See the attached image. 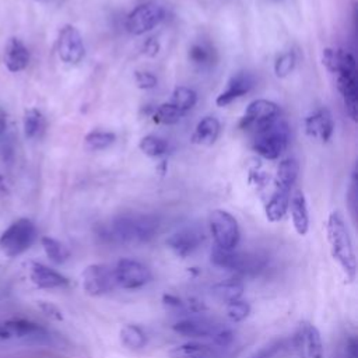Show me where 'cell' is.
I'll return each instance as SVG.
<instances>
[{"mask_svg":"<svg viewBox=\"0 0 358 358\" xmlns=\"http://www.w3.org/2000/svg\"><path fill=\"white\" fill-rule=\"evenodd\" d=\"M295 63H296V57H295V53L288 50V52H284L282 55H280L277 59H275V63H274V73L278 78H284L287 77L295 67Z\"/></svg>","mask_w":358,"mask_h":358,"instance_id":"d590c367","label":"cell"},{"mask_svg":"<svg viewBox=\"0 0 358 358\" xmlns=\"http://www.w3.org/2000/svg\"><path fill=\"white\" fill-rule=\"evenodd\" d=\"M278 115L280 108L275 102L268 99H255L248 105L243 116L241 117L239 126L242 129H253L256 131L277 119Z\"/></svg>","mask_w":358,"mask_h":358,"instance_id":"4fadbf2b","label":"cell"},{"mask_svg":"<svg viewBox=\"0 0 358 358\" xmlns=\"http://www.w3.org/2000/svg\"><path fill=\"white\" fill-rule=\"evenodd\" d=\"M336 76V85L341 94L345 112L357 122L358 120V90H357V64L354 56L348 50H341L340 66Z\"/></svg>","mask_w":358,"mask_h":358,"instance_id":"277c9868","label":"cell"},{"mask_svg":"<svg viewBox=\"0 0 358 358\" xmlns=\"http://www.w3.org/2000/svg\"><path fill=\"white\" fill-rule=\"evenodd\" d=\"M299 358H323L322 337L316 326L309 322H301L291 340Z\"/></svg>","mask_w":358,"mask_h":358,"instance_id":"8fae6325","label":"cell"},{"mask_svg":"<svg viewBox=\"0 0 358 358\" xmlns=\"http://www.w3.org/2000/svg\"><path fill=\"white\" fill-rule=\"evenodd\" d=\"M197 102V94L194 90L185 87V85H179L173 90L172 96L169 103H172L179 112H182L183 115L190 110Z\"/></svg>","mask_w":358,"mask_h":358,"instance_id":"4316f807","label":"cell"},{"mask_svg":"<svg viewBox=\"0 0 358 358\" xmlns=\"http://www.w3.org/2000/svg\"><path fill=\"white\" fill-rule=\"evenodd\" d=\"M221 323H217L210 319H199V317H190L176 322L172 329L180 336L185 337H213Z\"/></svg>","mask_w":358,"mask_h":358,"instance_id":"ac0fdd59","label":"cell"},{"mask_svg":"<svg viewBox=\"0 0 358 358\" xmlns=\"http://www.w3.org/2000/svg\"><path fill=\"white\" fill-rule=\"evenodd\" d=\"M112 270L116 287L124 289L141 288L151 280V271L148 267L134 259H120Z\"/></svg>","mask_w":358,"mask_h":358,"instance_id":"ba28073f","label":"cell"},{"mask_svg":"<svg viewBox=\"0 0 358 358\" xmlns=\"http://www.w3.org/2000/svg\"><path fill=\"white\" fill-rule=\"evenodd\" d=\"M41 308H42V310H43L48 316H50L52 319L62 320V312H60L55 305H52V303H49V302H42V303H41Z\"/></svg>","mask_w":358,"mask_h":358,"instance_id":"ab89813d","label":"cell"},{"mask_svg":"<svg viewBox=\"0 0 358 358\" xmlns=\"http://www.w3.org/2000/svg\"><path fill=\"white\" fill-rule=\"evenodd\" d=\"M6 126H7V116H6L4 109H3V108H0V134H3V133H4Z\"/></svg>","mask_w":358,"mask_h":358,"instance_id":"b9f144b4","label":"cell"},{"mask_svg":"<svg viewBox=\"0 0 358 358\" xmlns=\"http://www.w3.org/2000/svg\"><path fill=\"white\" fill-rule=\"evenodd\" d=\"M253 85H255V80L250 73H248V71L235 73L229 78L227 88L222 92H220V95L215 98L217 106L224 108V106L229 105L235 99L246 95L253 88Z\"/></svg>","mask_w":358,"mask_h":358,"instance_id":"e0dca14e","label":"cell"},{"mask_svg":"<svg viewBox=\"0 0 358 358\" xmlns=\"http://www.w3.org/2000/svg\"><path fill=\"white\" fill-rule=\"evenodd\" d=\"M289 127L280 117L256 130L252 147L266 159H277L288 145Z\"/></svg>","mask_w":358,"mask_h":358,"instance_id":"3957f363","label":"cell"},{"mask_svg":"<svg viewBox=\"0 0 358 358\" xmlns=\"http://www.w3.org/2000/svg\"><path fill=\"white\" fill-rule=\"evenodd\" d=\"M203 241H204L203 229L197 225H187L171 234L166 239V245L175 255L180 257H186L192 255L203 243Z\"/></svg>","mask_w":358,"mask_h":358,"instance_id":"9a60e30c","label":"cell"},{"mask_svg":"<svg viewBox=\"0 0 358 358\" xmlns=\"http://www.w3.org/2000/svg\"><path fill=\"white\" fill-rule=\"evenodd\" d=\"M334 130V120L327 108H319L305 117V131L309 137L329 141Z\"/></svg>","mask_w":358,"mask_h":358,"instance_id":"2e32d148","label":"cell"},{"mask_svg":"<svg viewBox=\"0 0 358 358\" xmlns=\"http://www.w3.org/2000/svg\"><path fill=\"white\" fill-rule=\"evenodd\" d=\"M288 347L289 341L287 338H277L256 350L249 358H278L287 351Z\"/></svg>","mask_w":358,"mask_h":358,"instance_id":"836d02e7","label":"cell"},{"mask_svg":"<svg viewBox=\"0 0 358 358\" xmlns=\"http://www.w3.org/2000/svg\"><path fill=\"white\" fill-rule=\"evenodd\" d=\"M0 190H3V192L7 190V189H6V185H4V179H3L1 175H0Z\"/></svg>","mask_w":358,"mask_h":358,"instance_id":"7bdbcfd3","label":"cell"},{"mask_svg":"<svg viewBox=\"0 0 358 358\" xmlns=\"http://www.w3.org/2000/svg\"><path fill=\"white\" fill-rule=\"evenodd\" d=\"M134 80L140 90H151V88L157 87V83H158L157 77L152 73L141 71V70L134 71Z\"/></svg>","mask_w":358,"mask_h":358,"instance_id":"74e56055","label":"cell"},{"mask_svg":"<svg viewBox=\"0 0 358 358\" xmlns=\"http://www.w3.org/2000/svg\"><path fill=\"white\" fill-rule=\"evenodd\" d=\"M213 295L225 303H229L232 301L241 299V295L243 294V285L238 281H222L211 288Z\"/></svg>","mask_w":358,"mask_h":358,"instance_id":"83f0119b","label":"cell"},{"mask_svg":"<svg viewBox=\"0 0 358 358\" xmlns=\"http://www.w3.org/2000/svg\"><path fill=\"white\" fill-rule=\"evenodd\" d=\"M56 50L59 59L66 64H78L85 56V46L80 31L71 25L66 24L59 31Z\"/></svg>","mask_w":358,"mask_h":358,"instance_id":"30bf717a","label":"cell"},{"mask_svg":"<svg viewBox=\"0 0 358 358\" xmlns=\"http://www.w3.org/2000/svg\"><path fill=\"white\" fill-rule=\"evenodd\" d=\"M326 234L333 259L341 267L345 278L352 281L357 273V259L347 222L340 211L334 210L329 214Z\"/></svg>","mask_w":358,"mask_h":358,"instance_id":"6da1fadb","label":"cell"},{"mask_svg":"<svg viewBox=\"0 0 358 358\" xmlns=\"http://www.w3.org/2000/svg\"><path fill=\"white\" fill-rule=\"evenodd\" d=\"M299 172V165L296 159L294 158H284L275 171V178H274V189L281 190V192H288L291 193V189L298 178Z\"/></svg>","mask_w":358,"mask_h":358,"instance_id":"603a6c76","label":"cell"},{"mask_svg":"<svg viewBox=\"0 0 358 358\" xmlns=\"http://www.w3.org/2000/svg\"><path fill=\"white\" fill-rule=\"evenodd\" d=\"M221 131L220 120L214 116H204L194 127L190 141L196 145H213Z\"/></svg>","mask_w":358,"mask_h":358,"instance_id":"7402d4cb","label":"cell"},{"mask_svg":"<svg viewBox=\"0 0 358 358\" xmlns=\"http://www.w3.org/2000/svg\"><path fill=\"white\" fill-rule=\"evenodd\" d=\"M289 196L291 193L288 192H281L274 189L270 200L266 204V217L271 222H277L284 218L287 210H288V203H289Z\"/></svg>","mask_w":358,"mask_h":358,"instance_id":"d4e9b609","label":"cell"},{"mask_svg":"<svg viewBox=\"0 0 358 358\" xmlns=\"http://www.w3.org/2000/svg\"><path fill=\"white\" fill-rule=\"evenodd\" d=\"M138 148L147 157L157 158V157L164 155L168 151V144H166V141L162 137H158L155 134H148V136H144L140 140Z\"/></svg>","mask_w":358,"mask_h":358,"instance_id":"d6a6232c","label":"cell"},{"mask_svg":"<svg viewBox=\"0 0 358 358\" xmlns=\"http://www.w3.org/2000/svg\"><path fill=\"white\" fill-rule=\"evenodd\" d=\"M189 59L199 67H210L215 60V52L207 42H194L189 49Z\"/></svg>","mask_w":358,"mask_h":358,"instance_id":"484cf974","label":"cell"},{"mask_svg":"<svg viewBox=\"0 0 358 358\" xmlns=\"http://www.w3.org/2000/svg\"><path fill=\"white\" fill-rule=\"evenodd\" d=\"M41 242H42V246L45 249L46 256L53 263L62 264V263H64L69 259L70 252H69V249L60 241H57L55 238H50V236H43L41 239Z\"/></svg>","mask_w":358,"mask_h":358,"instance_id":"1f68e13d","label":"cell"},{"mask_svg":"<svg viewBox=\"0 0 358 358\" xmlns=\"http://www.w3.org/2000/svg\"><path fill=\"white\" fill-rule=\"evenodd\" d=\"M45 120L41 110L36 108H29L24 113V134L27 138H35L43 130Z\"/></svg>","mask_w":358,"mask_h":358,"instance_id":"4dcf8cb0","label":"cell"},{"mask_svg":"<svg viewBox=\"0 0 358 358\" xmlns=\"http://www.w3.org/2000/svg\"><path fill=\"white\" fill-rule=\"evenodd\" d=\"M208 227L217 248L232 250L239 243L241 232L238 221L225 210H213L208 215Z\"/></svg>","mask_w":358,"mask_h":358,"instance_id":"8992f818","label":"cell"},{"mask_svg":"<svg viewBox=\"0 0 358 358\" xmlns=\"http://www.w3.org/2000/svg\"><path fill=\"white\" fill-rule=\"evenodd\" d=\"M31 280L39 288H60L69 284L67 278L57 273L56 270L42 264V263H32L31 266Z\"/></svg>","mask_w":358,"mask_h":358,"instance_id":"44dd1931","label":"cell"},{"mask_svg":"<svg viewBox=\"0 0 358 358\" xmlns=\"http://www.w3.org/2000/svg\"><path fill=\"white\" fill-rule=\"evenodd\" d=\"M158 225V218L151 214H120L110 221L105 235L119 243H141L157 234Z\"/></svg>","mask_w":358,"mask_h":358,"instance_id":"7a4b0ae2","label":"cell"},{"mask_svg":"<svg viewBox=\"0 0 358 358\" xmlns=\"http://www.w3.org/2000/svg\"><path fill=\"white\" fill-rule=\"evenodd\" d=\"M116 287L113 270L106 264H90L83 271V288L88 295L101 296Z\"/></svg>","mask_w":358,"mask_h":358,"instance_id":"7c38bea8","label":"cell"},{"mask_svg":"<svg viewBox=\"0 0 358 358\" xmlns=\"http://www.w3.org/2000/svg\"><path fill=\"white\" fill-rule=\"evenodd\" d=\"M271 1H275V3H281V1H284V0H271Z\"/></svg>","mask_w":358,"mask_h":358,"instance_id":"ee69618b","label":"cell"},{"mask_svg":"<svg viewBox=\"0 0 358 358\" xmlns=\"http://www.w3.org/2000/svg\"><path fill=\"white\" fill-rule=\"evenodd\" d=\"M169 358H215L217 350L213 345L201 343H186L173 347L168 352Z\"/></svg>","mask_w":358,"mask_h":358,"instance_id":"cb8c5ba5","label":"cell"},{"mask_svg":"<svg viewBox=\"0 0 358 358\" xmlns=\"http://www.w3.org/2000/svg\"><path fill=\"white\" fill-rule=\"evenodd\" d=\"M249 312H250L249 303L242 299H236L227 303V316L232 322H242L243 319L248 317Z\"/></svg>","mask_w":358,"mask_h":358,"instance_id":"8d00e7d4","label":"cell"},{"mask_svg":"<svg viewBox=\"0 0 358 358\" xmlns=\"http://www.w3.org/2000/svg\"><path fill=\"white\" fill-rule=\"evenodd\" d=\"M158 49H159V45L158 42L155 41V38H150L145 43H144V50L148 56H155L158 53Z\"/></svg>","mask_w":358,"mask_h":358,"instance_id":"60d3db41","label":"cell"},{"mask_svg":"<svg viewBox=\"0 0 358 358\" xmlns=\"http://www.w3.org/2000/svg\"><path fill=\"white\" fill-rule=\"evenodd\" d=\"M211 262L213 264L221 268L249 274V273L259 271L264 266L266 259L257 253L234 252V249L225 250L215 246L211 250Z\"/></svg>","mask_w":358,"mask_h":358,"instance_id":"52a82bcc","label":"cell"},{"mask_svg":"<svg viewBox=\"0 0 358 358\" xmlns=\"http://www.w3.org/2000/svg\"><path fill=\"white\" fill-rule=\"evenodd\" d=\"M36 238V228L28 218L14 221L0 236V249L10 257H15L31 248Z\"/></svg>","mask_w":358,"mask_h":358,"instance_id":"5b68a950","label":"cell"},{"mask_svg":"<svg viewBox=\"0 0 358 358\" xmlns=\"http://www.w3.org/2000/svg\"><path fill=\"white\" fill-rule=\"evenodd\" d=\"M165 17V10L157 3H144L133 8L126 17V29L131 35H143L155 28Z\"/></svg>","mask_w":358,"mask_h":358,"instance_id":"9c48e42d","label":"cell"},{"mask_svg":"<svg viewBox=\"0 0 358 358\" xmlns=\"http://www.w3.org/2000/svg\"><path fill=\"white\" fill-rule=\"evenodd\" d=\"M183 116L182 112H179L172 103L164 102L159 106H157L152 119L155 123H164V124H175L180 120Z\"/></svg>","mask_w":358,"mask_h":358,"instance_id":"e575fe53","label":"cell"},{"mask_svg":"<svg viewBox=\"0 0 358 358\" xmlns=\"http://www.w3.org/2000/svg\"><path fill=\"white\" fill-rule=\"evenodd\" d=\"M1 338H28L32 341L46 343L50 340V334L41 324L27 319H11L0 324Z\"/></svg>","mask_w":358,"mask_h":358,"instance_id":"5bb4252c","label":"cell"},{"mask_svg":"<svg viewBox=\"0 0 358 358\" xmlns=\"http://www.w3.org/2000/svg\"><path fill=\"white\" fill-rule=\"evenodd\" d=\"M288 208L291 213V218H292L295 231L299 235H306V232L309 229V213H308V204H306L305 194L301 190H295L289 196Z\"/></svg>","mask_w":358,"mask_h":358,"instance_id":"ffe728a7","label":"cell"},{"mask_svg":"<svg viewBox=\"0 0 358 358\" xmlns=\"http://www.w3.org/2000/svg\"><path fill=\"white\" fill-rule=\"evenodd\" d=\"M120 341L124 347L131 350L143 348L147 343L145 333L136 324H126L120 329Z\"/></svg>","mask_w":358,"mask_h":358,"instance_id":"f1b7e54d","label":"cell"},{"mask_svg":"<svg viewBox=\"0 0 358 358\" xmlns=\"http://www.w3.org/2000/svg\"><path fill=\"white\" fill-rule=\"evenodd\" d=\"M211 340H213V343L217 344L218 347H227V345H229V344L232 343V340H234V333H232V330H231L229 327L221 324V326L218 327V330L215 331V334L211 337Z\"/></svg>","mask_w":358,"mask_h":358,"instance_id":"f35d334b","label":"cell"},{"mask_svg":"<svg viewBox=\"0 0 358 358\" xmlns=\"http://www.w3.org/2000/svg\"><path fill=\"white\" fill-rule=\"evenodd\" d=\"M116 136L106 130H92L84 137V145L90 151H99L110 147L115 143Z\"/></svg>","mask_w":358,"mask_h":358,"instance_id":"f546056e","label":"cell"},{"mask_svg":"<svg viewBox=\"0 0 358 358\" xmlns=\"http://www.w3.org/2000/svg\"><path fill=\"white\" fill-rule=\"evenodd\" d=\"M4 64L8 71L18 73L29 64V50L18 38H10L4 49Z\"/></svg>","mask_w":358,"mask_h":358,"instance_id":"d6986e66","label":"cell"}]
</instances>
